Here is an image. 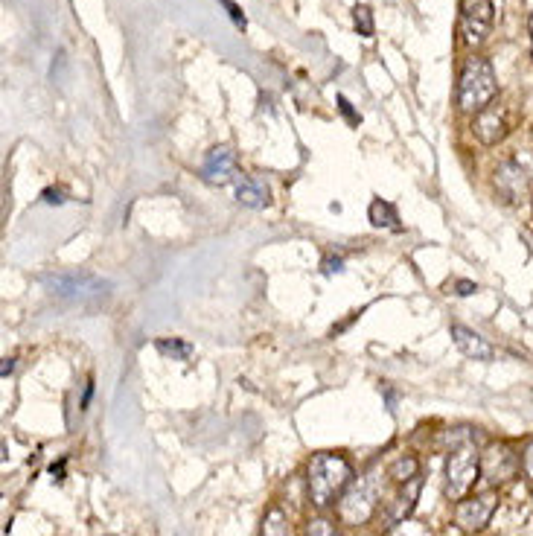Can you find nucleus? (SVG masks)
Wrapping results in <instances>:
<instances>
[{"label":"nucleus","mask_w":533,"mask_h":536,"mask_svg":"<svg viewBox=\"0 0 533 536\" xmlns=\"http://www.w3.org/2000/svg\"><path fill=\"white\" fill-rule=\"evenodd\" d=\"M353 464L341 455V452H318L309 458L306 467V490H309V502L318 510L333 507L341 493L350 487L353 481Z\"/></svg>","instance_id":"f257e3e1"},{"label":"nucleus","mask_w":533,"mask_h":536,"mask_svg":"<svg viewBox=\"0 0 533 536\" xmlns=\"http://www.w3.org/2000/svg\"><path fill=\"white\" fill-rule=\"evenodd\" d=\"M382 504V472L370 467L365 475L353 478L350 487L338 499V519L350 528L367 525Z\"/></svg>","instance_id":"f03ea898"},{"label":"nucleus","mask_w":533,"mask_h":536,"mask_svg":"<svg viewBox=\"0 0 533 536\" xmlns=\"http://www.w3.org/2000/svg\"><path fill=\"white\" fill-rule=\"evenodd\" d=\"M499 94V82H496V70L490 65V59L484 56H472L461 70L458 79V108L467 114L484 111Z\"/></svg>","instance_id":"7ed1b4c3"},{"label":"nucleus","mask_w":533,"mask_h":536,"mask_svg":"<svg viewBox=\"0 0 533 536\" xmlns=\"http://www.w3.org/2000/svg\"><path fill=\"white\" fill-rule=\"evenodd\" d=\"M481 481V452L475 449V443L467 446H458L449 452V461H446V499L452 502H461L467 499L469 490Z\"/></svg>","instance_id":"20e7f679"},{"label":"nucleus","mask_w":533,"mask_h":536,"mask_svg":"<svg viewBox=\"0 0 533 536\" xmlns=\"http://www.w3.org/2000/svg\"><path fill=\"white\" fill-rule=\"evenodd\" d=\"M522 472V452H516L513 443L507 440H493L481 452V481L490 487H499L513 481Z\"/></svg>","instance_id":"39448f33"},{"label":"nucleus","mask_w":533,"mask_h":536,"mask_svg":"<svg viewBox=\"0 0 533 536\" xmlns=\"http://www.w3.org/2000/svg\"><path fill=\"white\" fill-rule=\"evenodd\" d=\"M516 123H519V111H516V105L507 100L499 102L493 100L484 111L475 114V120H472V132H475V137H478L484 146H499L501 140L516 129Z\"/></svg>","instance_id":"423d86ee"},{"label":"nucleus","mask_w":533,"mask_h":536,"mask_svg":"<svg viewBox=\"0 0 533 536\" xmlns=\"http://www.w3.org/2000/svg\"><path fill=\"white\" fill-rule=\"evenodd\" d=\"M493 18H496L493 0H461V15H458L461 44L469 47V50L481 47L490 38Z\"/></svg>","instance_id":"0eeeda50"},{"label":"nucleus","mask_w":533,"mask_h":536,"mask_svg":"<svg viewBox=\"0 0 533 536\" xmlns=\"http://www.w3.org/2000/svg\"><path fill=\"white\" fill-rule=\"evenodd\" d=\"M499 510V493L487 490V493H475L455 504V525L467 534H478L490 525V519Z\"/></svg>","instance_id":"6e6552de"},{"label":"nucleus","mask_w":533,"mask_h":536,"mask_svg":"<svg viewBox=\"0 0 533 536\" xmlns=\"http://www.w3.org/2000/svg\"><path fill=\"white\" fill-rule=\"evenodd\" d=\"M239 178V161L231 146H213L201 164V181L213 184V187H228Z\"/></svg>","instance_id":"1a4fd4ad"},{"label":"nucleus","mask_w":533,"mask_h":536,"mask_svg":"<svg viewBox=\"0 0 533 536\" xmlns=\"http://www.w3.org/2000/svg\"><path fill=\"white\" fill-rule=\"evenodd\" d=\"M47 286L53 289V295L59 298H73V301H85V298H94V295H102L108 289V283L94 277V274H56L47 280Z\"/></svg>","instance_id":"9d476101"},{"label":"nucleus","mask_w":533,"mask_h":536,"mask_svg":"<svg viewBox=\"0 0 533 536\" xmlns=\"http://www.w3.org/2000/svg\"><path fill=\"white\" fill-rule=\"evenodd\" d=\"M531 184V172L522 167L519 161H504V164L496 169V193H499L507 204H516V201L525 199L528 190H531Z\"/></svg>","instance_id":"9b49d317"},{"label":"nucleus","mask_w":533,"mask_h":536,"mask_svg":"<svg viewBox=\"0 0 533 536\" xmlns=\"http://www.w3.org/2000/svg\"><path fill=\"white\" fill-rule=\"evenodd\" d=\"M420 493H423V478H420V475L411 478V481H405V484H400L397 493H394V499L385 502V528H397V525H402V522L414 513Z\"/></svg>","instance_id":"f8f14e48"},{"label":"nucleus","mask_w":533,"mask_h":536,"mask_svg":"<svg viewBox=\"0 0 533 536\" xmlns=\"http://www.w3.org/2000/svg\"><path fill=\"white\" fill-rule=\"evenodd\" d=\"M452 338H455L458 350H461L467 359H475V362H493V359H496V347H493L484 335L469 330L464 324H452Z\"/></svg>","instance_id":"ddd939ff"},{"label":"nucleus","mask_w":533,"mask_h":536,"mask_svg":"<svg viewBox=\"0 0 533 536\" xmlns=\"http://www.w3.org/2000/svg\"><path fill=\"white\" fill-rule=\"evenodd\" d=\"M236 187V201L239 204H245V207H251V210H260V207H266L268 201H271V190H268L266 181H260V178H254V175H245V172H239V178L234 181Z\"/></svg>","instance_id":"4468645a"},{"label":"nucleus","mask_w":533,"mask_h":536,"mask_svg":"<svg viewBox=\"0 0 533 536\" xmlns=\"http://www.w3.org/2000/svg\"><path fill=\"white\" fill-rule=\"evenodd\" d=\"M367 219L373 228H385V231H402L400 225V213L391 201L385 199H373L370 207H367Z\"/></svg>","instance_id":"2eb2a0df"},{"label":"nucleus","mask_w":533,"mask_h":536,"mask_svg":"<svg viewBox=\"0 0 533 536\" xmlns=\"http://www.w3.org/2000/svg\"><path fill=\"white\" fill-rule=\"evenodd\" d=\"M260 536H298L292 522H289V513L283 507H268L266 516H263V525H260Z\"/></svg>","instance_id":"dca6fc26"},{"label":"nucleus","mask_w":533,"mask_h":536,"mask_svg":"<svg viewBox=\"0 0 533 536\" xmlns=\"http://www.w3.org/2000/svg\"><path fill=\"white\" fill-rule=\"evenodd\" d=\"M158 353L161 356H167L172 362H187L190 356H193V344H187V341H181V338H158Z\"/></svg>","instance_id":"f3484780"},{"label":"nucleus","mask_w":533,"mask_h":536,"mask_svg":"<svg viewBox=\"0 0 533 536\" xmlns=\"http://www.w3.org/2000/svg\"><path fill=\"white\" fill-rule=\"evenodd\" d=\"M420 475V461L414 455H400L391 467H388V478H394L397 484H405L411 478Z\"/></svg>","instance_id":"a211bd4d"},{"label":"nucleus","mask_w":533,"mask_h":536,"mask_svg":"<svg viewBox=\"0 0 533 536\" xmlns=\"http://www.w3.org/2000/svg\"><path fill=\"white\" fill-rule=\"evenodd\" d=\"M353 24H356V33L362 35V38H373L376 24H373V12H370V6L359 3V6L353 9Z\"/></svg>","instance_id":"6ab92c4d"},{"label":"nucleus","mask_w":533,"mask_h":536,"mask_svg":"<svg viewBox=\"0 0 533 536\" xmlns=\"http://www.w3.org/2000/svg\"><path fill=\"white\" fill-rule=\"evenodd\" d=\"M300 536H341V534H338L333 519H327V516H315V519L306 522V528H303V534Z\"/></svg>","instance_id":"aec40b11"},{"label":"nucleus","mask_w":533,"mask_h":536,"mask_svg":"<svg viewBox=\"0 0 533 536\" xmlns=\"http://www.w3.org/2000/svg\"><path fill=\"white\" fill-rule=\"evenodd\" d=\"M338 108H341V114L347 117V123H350V126H359V123H362V117L353 111V105H350L347 97H338Z\"/></svg>","instance_id":"412c9836"},{"label":"nucleus","mask_w":533,"mask_h":536,"mask_svg":"<svg viewBox=\"0 0 533 536\" xmlns=\"http://www.w3.org/2000/svg\"><path fill=\"white\" fill-rule=\"evenodd\" d=\"M522 472H525V478L533 481V440H528L522 449Z\"/></svg>","instance_id":"4be33fe9"},{"label":"nucleus","mask_w":533,"mask_h":536,"mask_svg":"<svg viewBox=\"0 0 533 536\" xmlns=\"http://www.w3.org/2000/svg\"><path fill=\"white\" fill-rule=\"evenodd\" d=\"M452 289H455V295H458V298H469V295H475V292H478V286H475L472 280H455V283H452Z\"/></svg>","instance_id":"5701e85b"},{"label":"nucleus","mask_w":533,"mask_h":536,"mask_svg":"<svg viewBox=\"0 0 533 536\" xmlns=\"http://www.w3.org/2000/svg\"><path fill=\"white\" fill-rule=\"evenodd\" d=\"M219 3H222V6H225V9H228V15H231V18H234L236 27H245V12H242V9H239V6H236L234 0H219Z\"/></svg>","instance_id":"b1692460"},{"label":"nucleus","mask_w":533,"mask_h":536,"mask_svg":"<svg viewBox=\"0 0 533 536\" xmlns=\"http://www.w3.org/2000/svg\"><path fill=\"white\" fill-rule=\"evenodd\" d=\"M41 199H44V204H65V193L56 190V187H47V190L41 193Z\"/></svg>","instance_id":"393cba45"},{"label":"nucleus","mask_w":533,"mask_h":536,"mask_svg":"<svg viewBox=\"0 0 533 536\" xmlns=\"http://www.w3.org/2000/svg\"><path fill=\"white\" fill-rule=\"evenodd\" d=\"M321 268H324V274H341V271H344V260H341V257H327V260L321 263Z\"/></svg>","instance_id":"a878e982"},{"label":"nucleus","mask_w":533,"mask_h":536,"mask_svg":"<svg viewBox=\"0 0 533 536\" xmlns=\"http://www.w3.org/2000/svg\"><path fill=\"white\" fill-rule=\"evenodd\" d=\"M50 472L56 475V481H62V475H65V458H62L59 464H53V467H50Z\"/></svg>","instance_id":"bb28decb"},{"label":"nucleus","mask_w":533,"mask_h":536,"mask_svg":"<svg viewBox=\"0 0 533 536\" xmlns=\"http://www.w3.org/2000/svg\"><path fill=\"white\" fill-rule=\"evenodd\" d=\"M12 370H15V359H3V370H0V376L6 379V376H9Z\"/></svg>","instance_id":"cd10ccee"},{"label":"nucleus","mask_w":533,"mask_h":536,"mask_svg":"<svg viewBox=\"0 0 533 536\" xmlns=\"http://www.w3.org/2000/svg\"><path fill=\"white\" fill-rule=\"evenodd\" d=\"M531 50H533V15H531Z\"/></svg>","instance_id":"c85d7f7f"}]
</instances>
